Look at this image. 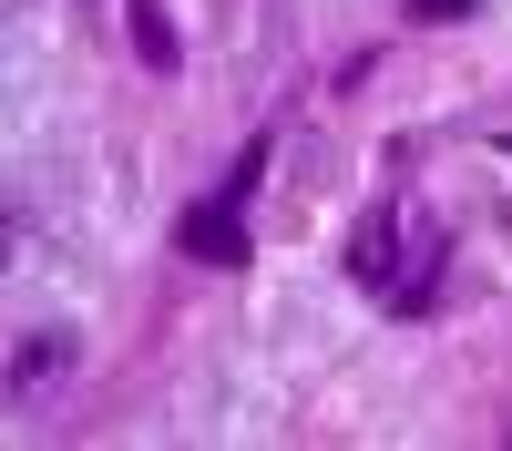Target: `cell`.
Listing matches in <instances>:
<instances>
[{"mask_svg": "<svg viewBox=\"0 0 512 451\" xmlns=\"http://www.w3.org/2000/svg\"><path fill=\"white\" fill-rule=\"evenodd\" d=\"M185 257H195V267H246V216H236V195H205L195 216H185Z\"/></svg>", "mask_w": 512, "mask_h": 451, "instance_id": "obj_1", "label": "cell"}, {"mask_svg": "<svg viewBox=\"0 0 512 451\" xmlns=\"http://www.w3.org/2000/svg\"><path fill=\"white\" fill-rule=\"evenodd\" d=\"M134 41H144V62H154V72H175V31H164V21H154V11H144V21H134Z\"/></svg>", "mask_w": 512, "mask_h": 451, "instance_id": "obj_2", "label": "cell"}, {"mask_svg": "<svg viewBox=\"0 0 512 451\" xmlns=\"http://www.w3.org/2000/svg\"><path fill=\"white\" fill-rule=\"evenodd\" d=\"M52 359H62V339H31V349H21V359H11V380H21V390H31V380H41V369H52Z\"/></svg>", "mask_w": 512, "mask_h": 451, "instance_id": "obj_3", "label": "cell"}]
</instances>
